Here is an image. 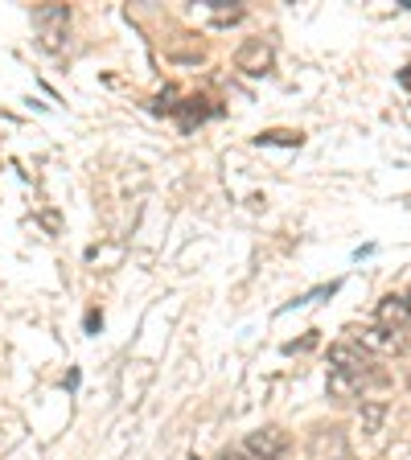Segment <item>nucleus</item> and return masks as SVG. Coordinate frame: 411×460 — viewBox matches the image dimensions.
Returning a JSON list of instances; mask_svg holds the SVG:
<instances>
[{
    "instance_id": "nucleus-1",
    "label": "nucleus",
    "mask_w": 411,
    "mask_h": 460,
    "mask_svg": "<svg viewBox=\"0 0 411 460\" xmlns=\"http://www.w3.org/2000/svg\"><path fill=\"white\" fill-rule=\"evenodd\" d=\"M33 25H38V41L49 54H62L67 49V29H70V9L67 4H41L33 13Z\"/></svg>"
},
{
    "instance_id": "nucleus-2",
    "label": "nucleus",
    "mask_w": 411,
    "mask_h": 460,
    "mask_svg": "<svg viewBox=\"0 0 411 460\" xmlns=\"http://www.w3.org/2000/svg\"><path fill=\"white\" fill-rule=\"evenodd\" d=\"M247 456L251 460H280L288 452V436L280 428H255V431H247Z\"/></svg>"
},
{
    "instance_id": "nucleus-3",
    "label": "nucleus",
    "mask_w": 411,
    "mask_h": 460,
    "mask_svg": "<svg viewBox=\"0 0 411 460\" xmlns=\"http://www.w3.org/2000/svg\"><path fill=\"white\" fill-rule=\"evenodd\" d=\"M345 456H350V444H345L342 428L313 431V440H308V460H345Z\"/></svg>"
},
{
    "instance_id": "nucleus-4",
    "label": "nucleus",
    "mask_w": 411,
    "mask_h": 460,
    "mask_svg": "<svg viewBox=\"0 0 411 460\" xmlns=\"http://www.w3.org/2000/svg\"><path fill=\"white\" fill-rule=\"evenodd\" d=\"M272 62H276V54H272L268 41H259V38H251L247 46L235 54V66H239L243 75H268Z\"/></svg>"
},
{
    "instance_id": "nucleus-5",
    "label": "nucleus",
    "mask_w": 411,
    "mask_h": 460,
    "mask_svg": "<svg viewBox=\"0 0 411 460\" xmlns=\"http://www.w3.org/2000/svg\"><path fill=\"white\" fill-rule=\"evenodd\" d=\"M374 316H379V329H391V333H399V329L403 325H407V300H403V296H383V300H379V313H374Z\"/></svg>"
},
{
    "instance_id": "nucleus-6",
    "label": "nucleus",
    "mask_w": 411,
    "mask_h": 460,
    "mask_svg": "<svg viewBox=\"0 0 411 460\" xmlns=\"http://www.w3.org/2000/svg\"><path fill=\"white\" fill-rule=\"evenodd\" d=\"M358 345H371V349H383V354H399V349H403V337L391 333V329L371 325V329H358Z\"/></svg>"
},
{
    "instance_id": "nucleus-7",
    "label": "nucleus",
    "mask_w": 411,
    "mask_h": 460,
    "mask_svg": "<svg viewBox=\"0 0 411 460\" xmlns=\"http://www.w3.org/2000/svg\"><path fill=\"white\" fill-rule=\"evenodd\" d=\"M329 362H334V370L358 374V378H362V374H366V358L358 354L354 345H329Z\"/></svg>"
},
{
    "instance_id": "nucleus-8",
    "label": "nucleus",
    "mask_w": 411,
    "mask_h": 460,
    "mask_svg": "<svg viewBox=\"0 0 411 460\" xmlns=\"http://www.w3.org/2000/svg\"><path fill=\"white\" fill-rule=\"evenodd\" d=\"M358 391H362V378H358V374L329 370V394H334V399H354Z\"/></svg>"
},
{
    "instance_id": "nucleus-9",
    "label": "nucleus",
    "mask_w": 411,
    "mask_h": 460,
    "mask_svg": "<svg viewBox=\"0 0 411 460\" xmlns=\"http://www.w3.org/2000/svg\"><path fill=\"white\" fill-rule=\"evenodd\" d=\"M383 420H387V402L383 399L362 402V431L366 436H379V431H383Z\"/></svg>"
},
{
    "instance_id": "nucleus-10",
    "label": "nucleus",
    "mask_w": 411,
    "mask_h": 460,
    "mask_svg": "<svg viewBox=\"0 0 411 460\" xmlns=\"http://www.w3.org/2000/svg\"><path fill=\"white\" fill-rule=\"evenodd\" d=\"M264 140H268V144H300V132L297 136H292V132H268Z\"/></svg>"
},
{
    "instance_id": "nucleus-11",
    "label": "nucleus",
    "mask_w": 411,
    "mask_h": 460,
    "mask_svg": "<svg viewBox=\"0 0 411 460\" xmlns=\"http://www.w3.org/2000/svg\"><path fill=\"white\" fill-rule=\"evenodd\" d=\"M219 460H251V456H247V452H235V448H230V452H222Z\"/></svg>"
},
{
    "instance_id": "nucleus-12",
    "label": "nucleus",
    "mask_w": 411,
    "mask_h": 460,
    "mask_svg": "<svg viewBox=\"0 0 411 460\" xmlns=\"http://www.w3.org/2000/svg\"><path fill=\"white\" fill-rule=\"evenodd\" d=\"M403 300H407V313H411V292H407V296H403Z\"/></svg>"
}]
</instances>
